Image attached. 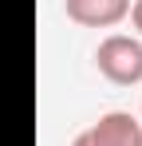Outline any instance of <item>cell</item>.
Wrapping results in <instances>:
<instances>
[{"mask_svg":"<svg viewBox=\"0 0 142 146\" xmlns=\"http://www.w3.org/2000/svg\"><path fill=\"white\" fill-rule=\"evenodd\" d=\"M130 20H134V28L142 32V0H134V4H130Z\"/></svg>","mask_w":142,"mask_h":146,"instance_id":"obj_4","label":"cell"},{"mask_svg":"<svg viewBox=\"0 0 142 146\" xmlns=\"http://www.w3.org/2000/svg\"><path fill=\"white\" fill-rule=\"evenodd\" d=\"M67 16L87 28H111L130 12V0H63Z\"/></svg>","mask_w":142,"mask_h":146,"instance_id":"obj_3","label":"cell"},{"mask_svg":"<svg viewBox=\"0 0 142 146\" xmlns=\"http://www.w3.org/2000/svg\"><path fill=\"white\" fill-rule=\"evenodd\" d=\"M95 63L111 83L130 87V83L142 79V44L130 40V36H107L95 51Z\"/></svg>","mask_w":142,"mask_h":146,"instance_id":"obj_1","label":"cell"},{"mask_svg":"<svg viewBox=\"0 0 142 146\" xmlns=\"http://www.w3.org/2000/svg\"><path fill=\"white\" fill-rule=\"evenodd\" d=\"M138 138H142V126L134 122V115L111 111L95 126H87L83 134H75L71 146H138Z\"/></svg>","mask_w":142,"mask_h":146,"instance_id":"obj_2","label":"cell"},{"mask_svg":"<svg viewBox=\"0 0 142 146\" xmlns=\"http://www.w3.org/2000/svg\"><path fill=\"white\" fill-rule=\"evenodd\" d=\"M138 146H142V138H138Z\"/></svg>","mask_w":142,"mask_h":146,"instance_id":"obj_5","label":"cell"}]
</instances>
